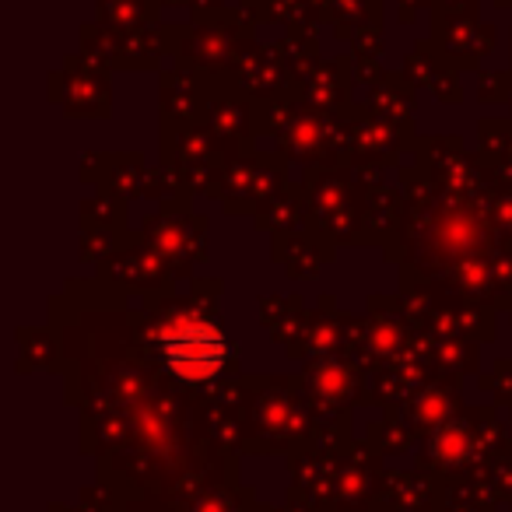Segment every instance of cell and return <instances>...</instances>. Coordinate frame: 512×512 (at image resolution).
<instances>
[{
    "label": "cell",
    "instance_id": "6da1fadb",
    "mask_svg": "<svg viewBox=\"0 0 512 512\" xmlns=\"http://www.w3.org/2000/svg\"><path fill=\"white\" fill-rule=\"evenodd\" d=\"M228 344L207 320H179L162 334V362L186 383L214 379L225 365Z\"/></svg>",
    "mask_w": 512,
    "mask_h": 512
}]
</instances>
